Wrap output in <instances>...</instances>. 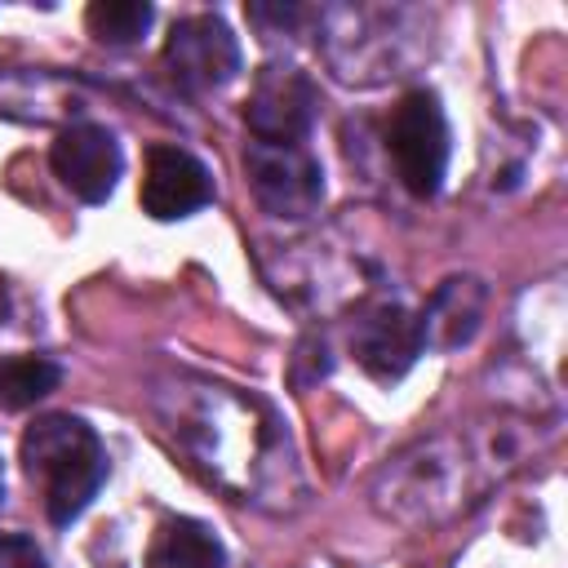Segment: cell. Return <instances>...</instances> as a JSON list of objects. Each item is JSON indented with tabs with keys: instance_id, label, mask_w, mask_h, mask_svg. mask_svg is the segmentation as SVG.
I'll use <instances>...</instances> for the list:
<instances>
[{
	"instance_id": "9",
	"label": "cell",
	"mask_w": 568,
	"mask_h": 568,
	"mask_svg": "<svg viewBox=\"0 0 568 568\" xmlns=\"http://www.w3.org/2000/svg\"><path fill=\"white\" fill-rule=\"evenodd\" d=\"M146 568H226V546L204 519L169 515L146 546Z\"/></svg>"
},
{
	"instance_id": "8",
	"label": "cell",
	"mask_w": 568,
	"mask_h": 568,
	"mask_svg": "<svg viewBox=\"0 0 568 568\" xmlns=\"http://www.w3.org/2000/svg\"><path fill=\"white\" fill-rule=\"evenodd\" d=\"M142 209L155 222H178L191 217L195 209H204L213 200V173L200 155H191L186 146L173 142H155L146 151V169H142V191H138Z\"/></svg>"
},
{
	"instance_id": "10",
	"label": "cell",
	"mask_w": 568,
	"mask_h": 568,
	"mask_svg": "<svg viewBox=\"0 0 568 568\" xmlns=\"http://www.w3.org/2000/svg\"><path fill=\"white\" fill-rule=\"evenodd\" d=\"M479 311H484V284L462 275V280H444V288L430 297V306L417 315L422 324V346H457L475 333L479 324Z\"/></svg>"
},
{
	"instance_id": "13",
	"label": "cell",
	"mask_w": 568,
	"mask_h": 568,
	"mask_svg": "<svg viewBox=\"0 0 568 568\" xmlns=\"http://www.w3.org/2000/svg\"><path fill=\"white\" fill-rule=\"evenodd\" d=\"M0 568H49L31 537H0Z\"/></svg>"
},
{
	"instance_id": "4",
	"label": "cell",
	"mask_w": 568,
	"mask_h": 568,
	"mask_svg": "<svg viewBox=\"0 0 568 568\" xmlns=\"http://www.w3.org/2000/svg\"><path fill=\"white\" fill-rule=\"evenodd\" d=\"M244 169H248L257 204L275 217H306L324 200V169L306 146L248 142Z\"/></svg>"
},
{
	"instance_id": "6",
	"label": "cell",
	"mask_w": 568,
	"mask_h": 568,
	"mask_svg": "<svg viewBox=\"0 0 568 568\" xmlns=\"http://www.w3.org/2000/svg\"><path fill=\"white\" fill-rule=\"evenodd\" d=\"M49 164H53V178L84 204H102L115 182H120V169H124V155H120V142L111 129L102 124H71L53 138L49 146Z\"/></svg>"
},
{
	"instance_id": "3",
	"label": "cell",
	"mask_w": 568,
	"mask_h": 568,
	"mask_svg": "<svg viewBox=\"0 0 568 568\" xmlns=\"http://www.w3.org/2000/svg\"><path fill=\"white\" fill-rule=\"evenodd\" d=\"M164 71L182 93H213L240 71V40L217 13L178 18L164 40Z\"/></svg>"
},
{
	"instance_id": "2",
	"label": "cell",
	"mask_w": 568,
	"mask_h": 568,
	"mask_svg": "<svg viewBox=\"0 0 568 568\" xmlns=\"http://www.w3.org/2000/svg\"><path fill=\"white\" fill-rule=\"evenodd\" d=\"M386 146H390L399 182L417 200H430L444 186V173H448V120H444V106H439V98L430 89H413V93L399 98V106L390 111Z\"/></svg>"
},
{
	"instance_id": "11",
	"label": "cell",
	"mask_w": 568,
	"mask_h": 568,
	"mask_svg": "<svg viewBox=\"0 0 568 568\" xmlns=\"http://www.w3.org/2000/svg\"><path fill=\"white\" fill-rule=\"evenodd\" d=\"M62 368L49 355H9L0 359V408H31L49 390H58Z\"/></svg>"
},
{
	"instance_id": "5",
	"label": "cell",
	"mask_w": 568,
	"mask_h": 568,
	"mask_svg": "<svg viewBox=\"0 0 568 568\" xmlns=\"http://www.w3.org/2000/svg\"><path fill=\"white\" fill-rule=\"evenodd\" d=\"M315 84L297 71V67H266L253 80L248 106H244V124L257 142H275V146H302L311 120H315Z\"/></svg>"
},
{
	"instance_id": "7",
	"label": "cell",
	"mask_w": 568,
	"mask_h": 568,
	"mask_svg": "<svg viewBox=\"0 0 568 568\" xmlns=\"http://www.w3.org/2000/svg\"><path fill=\"white\" fill-rule=\"evenodd\" d=\"M422 351V324L399 302H373L351 324V355L377 382H399Z\"/></svg>"
},
{
	"instance_id": "12",
	"label": "cell",
	"mask_w": 568,
	"mask_h": 568,
	"mask_svg": "<svg viewBox=\"0 0 568 568\" xmlns=\"http://www.w3.org/2000/svg\"><path fill=\"white\" fill-rule=\"evenodd\" d=\"M155 9L146 0H93L84 13V27L102 44H138L151 27Z\"/></svg>"
},
{
	"instance_id": "1",
	"label": "cell",
	"mask_w": 568,
	"mask_h": 568,
	"mask_svg": "<svg viewBox=\"0 0 568 568\" xmlns=\"http://www.w3.org/2000/svg\"><path fill=\"white\" fill-rule=\"evenodd\" d=\"M22 466L40 484L49 524L67 528L89 510L106 479V448L98 430L71 413H49L22 435Z\"/></svg>"
}]
</instances>
